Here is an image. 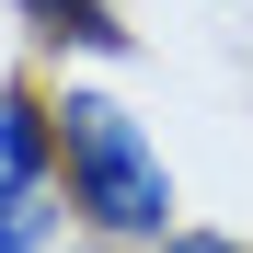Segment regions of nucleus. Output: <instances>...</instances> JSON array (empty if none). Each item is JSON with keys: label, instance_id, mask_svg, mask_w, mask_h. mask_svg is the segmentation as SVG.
Masks as SVG:
<instances>
[{"label": "nucleus", "instance_id": "obj_1", "mask_svg": "<svg viewBox=\"0 0 253 253\" xmlns=\"http://www.w3.org/2000/svg\"><path fill=\"white\" fill-rule=\"evenodd\" d=\"M46 126H58V196L92 242H161L173 230V173H161L150 126L126 115L115 92H46Z\"/></svg>", "mask_w": 253, "mask_h": 253}, {"label": "nucleus", "instance_id": "obj_2", "mask_svg": "<svg viewBox=\"0 0 253 253\" xmlns=\"http://www.w3.org/2000/svg\"><path fill=\"white\" fill-rule=\"evenodd\" d=\"M0 173L12 184H58V126L35 81H0Z\"/></svg>", "mask_w": 253, "mask_h": 253}, {"label": "nucleus", "instance_id": "obj_3", "mask_svg": "<svg viewBox=\"0 0 253 253\" xmlns=\"http://www.w3.org/2000/svg\"><path fill=\"white\" fill-rule=\"evenodd\" d=\"M12 12H23V35H46V46H92V58H115V46H126L115 0H12Z\"/></svg>", "mask_w": 253, "mask_h": 253}, {"label": "nucleus", "instance_id": "obj_4", "mask_svg": "<svg viewBox=\"0 0 253 253\" xmlns=\"http://www.w3.org/2000/svg\"><path fill=\"white\" fill-rule=\"evenodd\" d=\"M58 242V184H12L0 173V253H46Z\"/></svg>", "mask_w": 253, "mask_h": 253}, {"label": "nucleus", "instance_id": "obj_5", "mask_svg": "<svg viewBox=\"0 0 253 253\" xmlns=\"http://www.w3.org/2000/svg\"><path fill=\"white\" fill-rule=\"evenodd\" d=\"M161 253H242V242H219V230H184V219H173V230H161Z\"/></svg>", "mask_w": 253, "mask_h": 253}, {"label": "nucleus", "instance_id": "obj_6", "mask_svg": "<svg viewBox=\"0 0 253 253\" xmlns=\"http://www.w3.org/2000/svg\"><path fill=\"white\" fill-rule=\"evenodd\" d=\"M46 253H115V242H46Z\"/></svg>", "mask_w": 253, "mask_h": 253}]
</instances>
